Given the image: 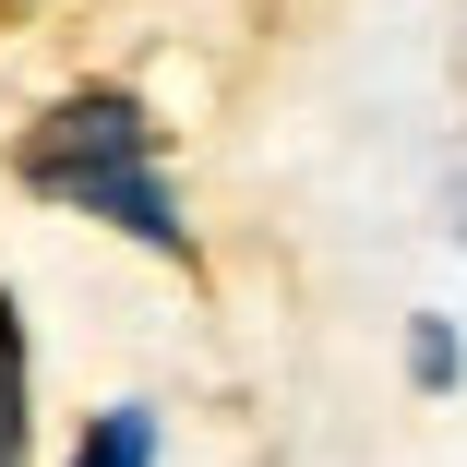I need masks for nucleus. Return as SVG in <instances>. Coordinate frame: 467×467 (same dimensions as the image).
Masks as SVG:
<instances>
[{
	"mask_svg": "<svg viewBox=\"0 0 467 467\" xmlns=\"http://www.w3.org/2000/svg\"><path fill=\"white\" fill-rule=\"evenodd\" d=\"M156 156H168L156 109H144V97H120V84H84V97H60V109H36V120H25L13 180H25V192H48V204H84V216L132 228V240H156V252H192V228H180V204H168Z\"/></svg>",
	"mask_w": 467,
	"mask_h": 467,
	"instance_id": "1",
	"label": "nucleus"
},
{
	"mask_svg": "<svg viewBox=\"0 0 467 467\" xmlns=\"http://www.w3.org/2000/svg\"><path fill=\"white\" fill-rule=\"evenodd\" d=\"M0 467H25V336H13V300H0Z\"/></svg>",
	"mask_w": 467,
	"mask_h": 467,
	"instance_id": "3",
	"label": "nucleus"
},
{
	"mask_svg": "<svg viewBox=\"0 0 467 467\" xmlns=\"http://www.w3.org/2000/svg\"><path fill=\"white\" fill-rule=\"evenodd\" d=\"M72 467H156V408H97L72 443Z\"/></svg>",
	"mask_w": 467,
	"mask_h": 467,
	"instance_id": "2",
	"label": "nucleus"
},
{
	"mask_svg": "<svg viewBox=\"0 0 467 467\" xmlns=\"http://www.w3.org/2000/svg\"><path fill=\"white\" fill-rule=\"evenodd\" d=\"M408 371H420V384H455V336L420 324V336H408Z\"/></svg>",
	"mask_w": 467,
	"mask_h": 467,
	"instance_id": "4",
	"label": "nucleus"
}]
</instances>
